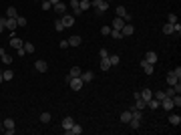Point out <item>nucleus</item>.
<instances>
[{
  "mask_svg": "<svg viewBox=\"0 0 181 135\" xmlns=\"http://www.w3.org/2000/svg\"><path fill=\"white\" fill-rule=\"evenodd\" d=\"M67 81H68V85H70V89H73V91H80V89H83V85H85L80 77H67Z\"/></svg>",
  "mask_w": 181,
  "mask_h": 135,
  "instance_id": "f257e3e1",
  "label": "nucleus"
},
{
  "mask_svg": "<svg viewBox=\"0 0 181 135\" xmlns=\"http://www.w3.org/2000/svg\"><path fill=\"white\" fill-rule=\"evenodd\" d=\"M14 119H10V117H8V119H4V125H2V127H4V131H6V135H12L14 133Z\"/></svg>",
  "mask_w": 181,
  "mask_h": 135,
  "instance_id": "f03ea898",
  "label": "nucleus"
},
{
  "mask_svg": "<svg viewBox=\"0 0 181 135\" xmlns=\"http://www.w3.org/2000/svg\"><path fill=\"white\" fill-rule=\"evenodd\" d=\"M133 32H135L133 24H131V22H125V24H123V28H121V34H123V36H131Z\"/></svg>",
  "mask_w": 181,
  "mask_h": 135,
  "instance_id": "7ed1b4c3",
  "label": "nucleus"
},
{
  "mask_svg": "<svg viewBox=\"0 0 181 135\" xmlns=\"http://www.w3.org/2000/svg\"><path fill=\"white\" fill-rule=\"evenodd\" d=\"M16 26H18V24H16V18H8V16L4 18V28H8V30H16Z\"/></svg>",
  "mask_w": 181,
  "mask_h": 135,
  "instance_id": "20e7f679",
  "label": "nucleus"
},
{
  "mask_svg": "<svg viewBox=\"0 0 181 135\" xmlns=\"http://www.w3.org/2000/svg\"><path fill=\"white\" fill-rule=\"evenodd\" d=\"M143 61H147V63H151V65H155V63H157V53H155V51L145 53V58H143Z\"/></svg>",
  "mask_w": 181,
  "mask_h": 135,
  "instance_id": "39448f33",
  "label": "nucleus"
},
{
  "mask_svg": "<svg viewBox=\"0 0 181 135\" xmlns=\"http://www.w3.org/2000/svg\"><path fill=\"white\" fill-rule=\"evenodd\" d=\"M60 20H62V24H65V28H70V26L75 24V16H70V14H65Z\"/></svg>",
  "mask_w": 181,
  "mask_h": 135,
  "instance_id": "423d86ee",
  "label": "nucleus"
},
{
  "mask_svg": "<svg viewBox=\"0 0 181 135\" xmlns=\"http://www.w3.org/2000/svg\"><path fill=\"white\" fill-rule=\"evenodd\" d=\"M34 69H36L38 73H46L48 65H46V61H42V58H40V61H36V63H34Z\"/></svg>",
  "mask_w": 181,
  "mask_h": 135,
  "instance_id": "0eeeda50",
  "label": "nucleus"
},
{
  "mask_svg": "<svg viewBox=\"0 0 181 135\" xmlns=\"http://www.w3.org/2000/svg\"><path fill=\"white\" fill-rule=\"evenodd\" d=\"M65 133H68V135H80V133H83V129H80V125L73 123V127H70V129H67Z\"/></svg>",
  "mask_w": 181,
  "mask_h": 135,
  "instance_id": "6e6552de",
  "label": "nucleus"
},
{
  "mask_svg": "<svg viewBox=\"0 0 181 135\" xmlns=\"http://www.w3.org/2000/svg\"><path fill=\"white\" fill-rule=\"evenodd\" d=\"M70 8H73V12H75V14H73V16H80V6H79V0H70Z\"/></svg>",
  "mask_w": 181,
  "mask_h": 135,
  "instance_id": "1a4fd4ad",
  "label": "nucleus"
},
{
  "mask_svg": "<svg viewBox=\"0 0 181 135\" xmlns=\"http://www.w3.org/2000/svg\"><path fill=\"white\" fill-rule=\"evenodd\" d=\"M52 8H55V12H57V14H67V4H65V2H58V4H55V6H52Z\"/></svg>",
  "mask_w": 181,
  "mask_h": 135,
  "instance_id": "9d476101",
  "label": "nucleus"
},
{
  "mask_svg": "<svg viewBox=\"0 0 181 135\" xmlns=\"http://www.w3.org/2000/svg\"><path fill=\"white\" fill-rule=\"evenodd\" d=\"M141 67H143V71H145V75H153V65H151V63L141 61Z\"/></svg>",
  "mask_w": 181,
  "mask_h": 135,
  "instance_id": "9b49d317",
  "label": "nucleus"
},
{
  "mask_svg": "<svg viewBox=\"0 0 181 135\" xmlns=\"http://www.w3.org/2000/svg\"><path fill=\"white\" fill-rule=\"evenodd\" d=\"M80 79H83V83H90V81L95 79V73H93V71H87V73L80 75Z\"/></svg>",
  "mask_w": 181,
  "mask_h": 135,
  "instance_id": "f8f14e48",
  "label": "nucleus"
},
{
  "mask_svg": "<svg viewBox=\"0 0 181 135\" xmlns=\"http://www.w3.org/2000/svg\"><path fill=\"white\" fill-rule=\"evenodd\" d=\"M139 93H141V99H143L145 103L153 97V91H151V89H143V91H139Z\"/></svg>",
  "mask_w": 181,
  "mask_h": 135,
  "instance_id": "ddd939ff",
  "label": "nucleus"
},
{
  "mask_svg": "<svg viewBox=\"0 0 181 135\" xmlns=\"http://www.w3.org/2000/svg\"><path fill=\"white\" fill-rule=\"evenodd\" d=\"M131 119H133V113H131V109H129V111H123V113H121V121H123V123H129Z\"/></svg>",
  "mask_w": 181,
  "mask_h": 135,
  "instance_id": "4468645a",
  "label": "nucleus"
},
{
  "mask_svg": "<svg viewBox=\"0 0 181 135\" xmlns=\"http://www.w3.org/2000/svg\"><path fill=\"white\" fill-rule=\"evenodd\" d=\"M22 45H24V43L20 40V38H16V36H12V38H10V46H12V48H22Z\"/></svg>",
  "mask_w": 181,
  "mask_h": 135,
  "instance_id": "2eb2a0df",
  "label": "nucleus"
},
{
  "mask_svg": "<svg viewBox=\"0 0 181 135\" xmlns=\"http://www.w3.org/2000/svg\"><path fill=\"white\" fill-rule=\"evenodd\" d=\"M123 24H125V20L117 16V18L113 20V30H121V28H123Z\"/></svg>",
  "mask_w": 181,
  "mask_h": 135,
  "instance_id": "dca6fc26",
  "label": "nucleus"
},
{
  "mask_svg": "<svg viewBox=\"0 0 181 135\" xmlns=\"http://www.w3.org/2000/svg\"><path fill=\"white\" fill-rule=\"evenodd\" d=\"M169 123H171V125H175V127H179V125H181V117L173 113V115H169Z\"/></svg>",
  "mask_w": 181,
  "mask_h": 135,
  "instance_id": "f3484780",
  "label": "nucleus"
},
{
  "mask_svg": "<svg viewBox=\"0 0 181 135\" xmlns=\"http://www.w3.org/2000/svg\"><path fill=\"white\" fill-rule=\"evenodd\" d=\"M107 8H109V2H107V0H101V4L97 6V14H103Z\"/></svg>",
  "mask_w": 181,
  "mask_h": 135,
  "instance_id": "a211bd4d",
  "label": "nucleus"
},
{
  "mask_svg": "<svg viewBox=\"0 0 181 135\" xmlns=\"http://www.w3.org/2000/svg\"><path fill=\"white\" fill-rule=\"evenodd\" d=\"M109 69H111V61H109V56L101 58V71H109Z\"/></svg>",
  "mask_w": 181,
  "mask_h": 135,
  "instance_id": "6ab92c4d",
  "label": "nucleus"
},
{
  "mask_svg": "<svg viewBox=\"0 0 181 135\" xmlns=\"http://www.w3.org/2000/svg\"><path fill=\"white\" fill-rule=\"evenodd\" d=\"M73 123H75V121H73V117H65V119H62V129H65V131H67V129H70V127H73Z\"/></svg>",
  "mask_w": 181,
  "mask_h": 135,
  "instance_id": "aec40b11",
  "label": "nucleus"
},
{
  "mask_svg": "<svg viewBox=\"0 0 181 135\" xmlns=\"http://www.w3.org/2000/svg\"><path fill=\"white\" fill-rule=\"evenodd\" d=\"M147 107H149V109H153V111H155V109H159V101L155 99V97H151V99L147 101Z\"/></svg>",
  "mask_w": 181,
  "mask_h": 135,
  "instance_id": "412c9836",
  "label": "nucleus"
},
{
  "mask_svg": "<svg viewBox=\"0 0 181 135\" xmlns=\"http://www.w3.org/2000/svg\"><path fill=\"white\" fill-rule=\"evenodd\" d=\"M79 45H80V36L75 34V36H70V38H68V46H79Z\"/></svg>",
  "mask_w": 181,
  "mask_h": 135,
  "instance_id": "4be33fe9",
  "label": "nucleus"
},
{
  "mask_svg": "<svg viewBox=\"0 0 181 135\" xmlns=\"http://www.w3.org/2000/svg\"><path fill=\"white\" fill-rule=\"evenodd\" d=\"M6 16H8V18H16V16H18L16 8H14V6H8V8H6Z\"/></svg>",
  "mask_w": 181,
  "mask_h": 135,
  "instance_id": "5701e85b",
  "label": "nucleus"
},
{
  "mask_svg": "<svg viewBox=\"0 0 181 135\" xmlns=\"http://www.w3.org/2000/svg\"><path fill=\"white\" fill-rule=\"evenodd\" d=\"M83 73H80V67H73L68 71V77H80Z\"/></svg>",
  "mask_w": 181,
  "mask_h": 135,
  "instance_id": "b1692460",
  "label": "nucleus"
},
{
  "mask_svg": "<svg viewBox=\"0 0 181 135\" xmlns=\"http://www.w3.org/2000/svg\"><path fill=\"white\" fill-rule=\"evenodd\" d=\"M135 107L139 109V111H143V109L147 107V103H145L143 99H141V97H139V99H135Z\"/></svg>",
  "mask_w": 181,
  "mask_h": 135,
  "instance_id": "393cba45",
  "label": "nucleus"
},
{
  "mask_svg": "<svg viewBox=\"0 0 181 135\" xmlns=\"http://www.w3.org/2000/svg\"><path fill=\"white\" fill-rule=\"evenodd\" d=\"M109 61H111V67H115V65L121 63V56L119 55H109Z\"/></svg>",
  "mask_w": 181,
  "mask_h": 135,
  "instance_id": "a878e982",
  "label": "nucleus"
},
{
  "mask_svg": "<svg viewBox=\"0 0 181 135\" xmlns=\"http://www.w3.org/2000/svg\"><path fill=\"white\" fill-rule=\"evenodd\" d=\"M79 6H80V10L85 12V10H89L90 8V0H80L79 2Z\"/></svg>",
  "mask_w": 181,
  "mask_h": 135,
  "instance_id": "bb28decb",
  "label": "nucleus"
},
{
  "mask_svg": "<svg viewBox=\"0 0 181 135\" xmlns=\"http://www.w3.org/2000/svg\"><path fill=\"white\" fill-rule=\"evenodd\" d=\"M129 125H131V129H139V127H141V119H135V117H133V119L129 121Z\"/></svg>",
  "mask_w": 181,
  "mask_h": 135,
  "instance_id": "cd10ccee",
  "label": "nucleus"
},
{
  "mask_svg": "<svg viewBox=\"0 0 181 135\" xmlns=\"http://www.w3.org/2000/svg\"><path fill=\"white\" fill-rule=\"evenodd\" d=\"M177 77H175V75H173V73H169V75H167V85H171V87H173V85H175V83H177Z\"/></svg>",
  "mask_w": 181,
  "mask_h": 135,
  "instance_id": "c85d7f7f",
  "label": "nucleus"
},
{
  "mask_svg": "<svg viewBox=\"0 0 181 135\" xmlns=\"http://www.w3.org/2000/svg\"><path fill=\"white\" fill-rule=\"evenodd\" d=\"M2 77H4V81H10L12 77H14V73H12L10 69H6V71H4V73H2Z\"/></svg>",
  "mask_w": 181,
  "mask_h": 135,
  "instance_id": "c756f323",
  "label": "nucleus"
},
{
  "mask_svg": "<svg viewBox=\"0 0 181 135\" xmlns=\"http://www.w3.org/2000/svg\"><path fill=\"white\" fill-rule=\"evenodd\" d=\"M55 30H57V32H62V30H65V24H62V20H57V22H55Z\"/></svg>",
  "mask_w": 181,
  "mask_h": 135,
  "instance_id": "7c9ffc66",
  "label": "nucleus"
},
{
  "mask_svg": "<svg viewBox=\"0 0 181 135\" xmlns=\"http://www.w3.org/2000/svg\"><path fill=\"white\" fill-rule=\"evenodd\" d=\"M163 32L165 34H173V24H169V22L163 24Z\"/></svg>",
  "mask_w": 181,
  "mask_h": 135,
  "instance_id": "2f4dec72",
  "label": "nucleus"
},
{
  "mask_svg": "<svg viewBox=\"0 0 181 135\" xmlns=\"http://www.w3.org/2000/svg\"><path fill=\"white\" fill-rule=\"evenodd\" d=\"M16 24H18V26H26V24H28V20H26L24 16H16Z\"/></svg>",
  "mask_w": 181,
  "mask_h": 135,
  "instance_id": "473e14b6",
  "label": "nucleus"
},
{
  "mask_svg": "<svg viewBox=\"0 0 181 135\" xmlns=\"http://www.w3.org/2000/svg\"><path fill=\"white\" fill-rule=\"evenodd\" d=\"M0 58H2V63H4V65H10V63H12V56H10V55H6V53L0 56Z\"/></svg>",
  "mask_w": 181,
  "mask_h": 135,
  "instance_id": "72a5a7b5",
  "label": "nucleus"
},
{
  "mask_svg": "<svg viewBox=\"0 0 181 135\" xmlns=\"http://www.w3.org/2000/svg\"><path fill=\"white\" fill-rule=\"evenodd\" d=\"M131 113H133V117H135V119H141V117H143V113L139 111L137 107H133V109H131Z\"/></svg>",
  "mask_w": 181,
  "mask_h": 135,
  "instance_id": "f704fd0d",
  "label": "nucleus"
},
{
  "mask_svg": "<svg viewBox=\"0 0 181 135\" xmlns=\"http://www.w3.org/2000/svg\"><path fill=\"white\" fill-rule=\"evenodd\" d=\"M40 121H42V123H48V121H50V113H40Z\"/></svg>",
  "mask_w": 181,
  "mask_h": 135,
  "instance_id": "c9c22d12",
  "label": "nucleus"
},
{
  "mask_svg": "<svg viewBox=\"0 0 181 135\" xmlns=\"http://www.w3.org/2000/svg\"><path fill=\"white\" fill-rule=\"evenodd\" d=\"M111 30H113L111 26H103V28H101V34H105V36H111Z\"/></svg>",
  "mask_w": 181,
  "mask_h": 135,
  "instance_id": "e433bc0d",
  "label": "nucleus"
},
{
  "mask_svg": "<svg viewBox=\"0 0 181 135\" xmlns=\"http://www.w3.org/2000/svg\"><path fill=\"white\" fill-rule=\"evenodd\" d=\"M22 48L26 51V53H34V46L30 45V43H24V45H22Z\"/></svg>",
  "mask_w": 181,
  "mask_h": 135,
  "instance_id": "4c0bfd02",
  "label": "nucleus"
},
{
  "mask_svg": "<svg viewBox=\"0 0 181 135\" xmlns=\"http://www.w3.org/2000/svg\"><path fill=\"white\" fill-rule=\"evenodd\" d=\"M153 97H155L157 101H161V99L165 97V91H157V93H153Z\"/></svg>",
  "mask_w": 181,
  "mask_h": 135,
  "instance_id": "58836bf2",
  "label": "nucleus"
},
{
  "mask_svg": "<svg viewBox=\"0 0 181 135\" xmlns=\"http://www.w3.org/2000/svg\"><path fill=\"white\" fill-rule=\"evenodd\" d=\"M167 22L175 24V22H177V16H175V14H167Z\"/></svg>",
  "mask_w": 181,
  "mask_h": 135,
  "instance_id": "ea45409f",
  "label": "nucleus"
},
{
  "mask_svg": "<svg viewBox=\"0 0 181 135\" xmlns=\"http://www.w3.org/2000/svg\"><path fill=\"white\" fill-rule=\"evenodd\" d=\"M50 8H52V4L48 0H42V10H50Z\"/></svg>",
  "mask_w": 181,
  "mask_h": 135,
  "instance_id": "a19ab883",
  "label": "nucleus"
},
{
  "mask_svg": "<svg viewBox=\"0 0 181 135\" xmlns=\"http://www.w3.org/2000/svg\"><path fill=\"white\" fill-rule=\"evenodd\" d=\"M111 34H113V38H117V40H119V38H123L121 30H111Z\"/></svg>",
  "mask_w": 181,
  "mask_h": 135,
  "instance_id": "79ce46f5",
  "label": "nucleus"
},
{
  "mask_svg": "<svg viewBox=\"0 0 181 135\" xmlns=\"http://www.w3.org/2000/svg\"><path fill=\"white\" fill-rule=\"evenodd\" d=\"M173 95H175V91H173V87H167V91H165V97H173Z\"/></svg>",
  "mask_w": 181,
  "mask_h": 135,
  "instance_id": "37998d69",
  "label": "nucleus"
},
{
  "mask_svg": "<svg viewBox=\"0 0 181 135\" xmlns=\"http://www.w3.org/2000/svg\"><path fill=\"white\" fill-rule=\"evenodd\" d=\"M179 32H181V24L175 22V24H173V34H179Z\"/></svg>",
  "mask_w": 181,
  "mask_h": 135,
  "instance_id": "c03bdc74",
  "label": "nucleus"
},
{
  "mask_svg": "<svg viewBox=\"0 0 181 135\" xmlns=\"http://www.w3.org/2000/svg\"><path fill=\"white\" fill-rule=\"evenodd\" d=\"M171 73H173V75H175V77H177V79H181V67H177V69H173V71H171Z\"/></svg>",
  "mask_w": 181,
  "mask_h": 135,
  "instance_id": "a18cd8bd",
  "label": "nucleus"
},
{
  "mask_svg": "<svg viewBox=\"0 0 181 135\" xmlns=\"http://www.w3.org/2000/svg\"><path fill=\"white\" fill-rule=\"evenodd\" d=\"M99 55H101V58H105V56H109V51H107V48H101Z\"/></svg>",
  "mask_w": 181,
  "mask_h": 135,
  "instance_id": "49530a36",
  "label": "nucleus"
},
{
  "mask_svg": "<svg viewBox=\"0 0 181 135\" xmlns=\"http://www.w3.org/2000/svg\"><path fill=\"white\" fill-rule=\"evenodd\" d=\"M16 55H18V56H24V55H26V51H24V48H16Z\"/></svg>",
  "mask_w": 181,
  "mask_h": 135,
  "instance_id": "de8ad7c7",
  "label": "nucleus"
},
{
  "mask_svg": "<svg viewBox=\"0 0 181 135\" xmlns=\"http://www.w3.org/2000/svg\"><path fill=\"white\" fill-rule=\"evenodd\" d=\"M60 48H68V40H60Z\"/></svg>",
  "mask_w": 181,
  "mask_h": 135,
  "instance_id": "09e8293b",
  "label": "nucleus"
},
{
  "mask_svg": "<svg viewBox=\"0 0 181 135\" xmlns=\"http://www.w3.org/2000/svg\"><path fill=\"white\" fill-rule=\"evenodd\" d=\"M48 2H50V4L55 6V4H58V2H60V0H48Z\"/></svg>",
  "mask_w": 181,
  "mask_h": 135,
  "instance_id": "8fccbe9b",
  "label": "nucleus"
},
{
  "mask_svg": "<svg viewBox=\"0 0 181 135\" xmlns=\"http://www.w3.org/2000/svg\"><path fill=\"white\" fill-rule=\"evenodd\" d=\"M2 30H4V20L0 22V32H2Z\"/></svg>",
  "mask_w": 181,
  "mask_h": 135,
  "instance_id": "3c124183",
  "label": "nucleus"
},
{
  "mask_svg": "<svg viewBox=\"0 0 181 135\" xmlns=\"http://www.w3.org/2000/svg\"><path fill=\"white\" fill-rule=\"evenodd\" d=\"M2 81H4V77H2V73H0V83H2Z\"/></svg>",
  "mask_w": 181,
  "mask_h": 135,
  "instance_id": "603ef678",
  "label": "nucleus"
},
{
  "mask_svg": "<svg viewBox=\"0 0 181 135\" xmlns=\"http://www.w3.org/2000/svg\"><path fill=\"white\" fill-rule=\"evenodd\" d=\"M2 20H4V18H2V16H0V22H2Z\"/></svg>",
  "mask_w": 181,
  "mask_h": 135,
  "instance_id": "864d4df0",
  "label": "nucleus"
},
{
  "mask_svg": "<svg viewBox=\"0 0 181 135\" xmlns=\"http://www.w3.org/2000/svg\"><path fill=\"white\" fill-rule=\"evenodd\" d=\"M36 2H38V0H36Z\"/></svg>",
  "mask_w": 181,
  "mask_h": 135,
  "instance_id": "5fc2aeb1",
  "label": "nucleus"
},
{
  "mask_svg": "<svg viewBox=\"0 0 181 135\" xmlns=\"http://www.w3.org/2000/svg\"><path fill=\"white\" fill-rule=\"evenodd\" d=\"M107 2H109V0H107Z\"/></svg>",
  "mask_w": 181,
  "mask_h": 135,
  "instance_id": "6e6d98bb",
  "label": "nucleus"
}]
</instances>
